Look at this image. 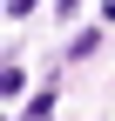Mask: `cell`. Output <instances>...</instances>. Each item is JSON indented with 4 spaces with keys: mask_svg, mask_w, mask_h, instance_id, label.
Instances as JSON below:
<instances>
[{
    "mask_svg": "<svg viewBox=\"0 0 115 121\" xmlns=\"http://www.w3.org/2000/svg\"><path fill=\"white\" fill-rule=\"evenodd\" d=\"M95 47H102V34H95V27H81V34H75V47H68V60H88Z\"/></svg>",
    "mask_w": 115,
    "mask_h": 121,
    "instance_id": "obj_1",
    "label": "cell"
},
{
    "mask_svg": "<svg viewBox=\"0 0 115 121\" xmlns=\"http://www.w3.org/2000/svg\"><path fill=\"white\" fill-rule=\"evenodd\" d=\"M48 114H54V87H41V94L27 101V121H48Z\"/></svg>",
    "mask_w": 115,
    "mask_h": 121,
    "instance_id": "obj_2",
    "label": "cell"
},
{
    "mask_svg": "<svg viewBox=\"0 0 115 121\" xmlns=\"http://www.w3.org/2000/svg\"><path fill=\"white\" fill-rule=\"evenodd\" d=\"M34 7H41V0H7V20H27Z\"/></svg>",
    "mask_w": 115,
    "mask_h": 121,
    "instance_id": "obj_3",
    "label": "cell"
},
{
    "mask_svg": "<svg viewBox=\"0 0 115 121\" xmlns=\"http://www.w3.org/2000/svg\"><path fill=\"white\" fill-rule=\"evenodd\" d=\"M54 13H81V0H54Z\"/></svg>",
    "mask_w": 115,
    "mask_h": 121,
    "instance_id": "obj_4",
    "label": "cell"
}]
</instances>
